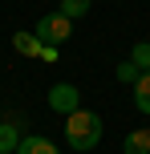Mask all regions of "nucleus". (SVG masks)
Returning a JSON list of instances; mask_svg holds the SVG:
<instances>
[{
  "instance_id": "obj_2",
  "label": "nucleus",
  "mask_w": 150,
  "mask_h": 154,
  "mask_svg": "<svg viewBox=\"0 0 150 154\" xmlns=\"http://www.w3.org/2000/svg\"><path fill=\"white\" fill-rule=\"evenodd\" d=\"M32 32H37V41H41V45H65V41H69L73 37V20H69V16H61V12H49V16H41V20H37V29H32Z\"/></svg>"
},
{
  "instance_id": "obj_9",
  "label": "nucleus",
  "mask_w": 150,
  "mask_h": 154,
  "mask_svg": "<svg viewBox=\"0 0 150 154\" xmlns=\"http://www.w3.org/2000/svg\"><path fill=\"white\" fill-rule=\"evenodd\" d=\"M89 4H93V0H61V8H57V12L69 16V20H81V16L89 12Z\"/></svg>"
},
{
  "instance_id": "obj_3",
  "label": "nucleus",
  "mask_w": 150,
  "mask_h": 154,
  "mask_svg": "<svg viewBox=\"0 0 150 154\" xmlns=\"http://www.w3.org/2000/svg\"><path fill=\"white\" fill-rule=\"evenodd\" d=\"M49 109L69 118L73 109H81V89H77V85H69V81L53 85V89H49Z\"/></svg>"
},
{
  "instance_id": "obj_11",
  "label": "nucleus",
  "mask_w": 150,
  "mask_h": 154,
  "mask_svg": "<svg viewBox=\"0 0 150 154\" xmlns=\"http://www.w3.org/2000/svg\"><path fill=\"white\" fill-rule=\"evenodd\" d=\"M138 77H142V69H138L134 61H122V65H118V81H126V85H134Z\"/></svg>"
},
{
  "instance_id": "obj_10",
  "label": "nucleus",
  "mask_w": 150,
  "mask_h": 154,
  "mask_svg": "<svg viewBox=\"0 0 150 154\" xmlns=\"http://www.w3.org/2000/svg\"><path fill=\"white\" fill-rule=\"evenodd\" d=\"M130 61H134L142 73H150V41H138V45L130 49Z\"/></svg>"
},
{
  "instance_id": "obj_7",
  "label": "nucleus",
  "mask_w": 150,
  "mask_h": 154,
  "mask_svg": "<svg viewBox=\"0 0 150 154\" xmlns=\"http://www.w3.org/2000/svg\"><path fill=\"white\" fill-rule=\"evenodd\" d=\"M134 106H138V114H150V73H142L134 81Z\"/></svg>"
},
{
  "instance_id": "obj_1",
  "label": "nucleus",
  "mask_w": 150,
  "mask_h": 154,
  "mask_svg": "<svg viewBox=\"0 0 150 154\" xmlns=\"http://www.w3.org/2000/svg\"><path fill=\"white\" fill-rule=\"evenodd\" d=\"M65 142H69L73 150H81V154H89L102 142V118L93 114V109H73L69 118H65Z\"/></svg>"
},
{
  "instance_id": "obj_4",
  "label": "nucleus",
  "mask_w": 150,
  "mask_h": 154,
  "mask_svg": "<svg viewBox=\"0 0 150 154\" xmlns=\"http://www.w3.org/2000/svg\"><path fill=\"white\" fill-rule=\"evenodd\" d=\"M12 49L24 57H41V61H57V49L53 45H41L37 32H12Z\"/></svg>"
},
{
  "instance_id": "obj_6",
  "label": "nucleus",
  "mask_w": 150,
  "mask_h": 154,
  "mask_svg": "<svg viewBox=\"0 0 150 154\" xmlns=\"http://www.w3.org/2000/svg\"><path fill=\"white\" fill-rule=\"evenodd\" d=\"M16 146H20L16 122H0V154H16Z\"/></svg>"
},
{
  "instance_id": "obj_5",
  "label": "nucleus",
  "mask_w": 150,
  "mask_h": 154,
  "mask_svg": "<svg viewBox=\"0 0 150 154\" xmlns=\"http://www.w3.org/2000/svg\"><path fill=\"white\" fill-rule=\"evenodd\" d=\"M122 154H150V130H130L122 138Z\"/></svg>"
},
{
  "instance_id": "obj_8",
  "label": "nucleus",
  "mask_w": 150,
  "mask_h": 154,
  "mask_svg": "<svg viewBox=\"0 0 150 154\" xmlns=\"http://www.w3.org/2000/svg\"><path fill=\"white\" fill-rule=\"evenodd\" d=\"M16 154H57V146H53L49 138H20Z\"/></svg>"
}]
</instances>
